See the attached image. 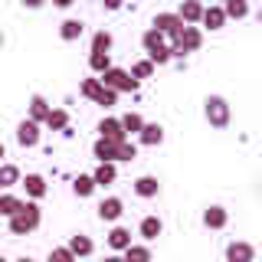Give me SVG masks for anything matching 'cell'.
Segmentation results:
<instances>
[{
    "label": "cell",
    "instance_id": "cell-32",
    "mask_svg": "<svg viewBox=\"0 0 262 262\" xmlns=\"http://www.w3.org/2000/svg\"><path fill=\"white\" fill-rule=\"evenodd\" d=\"M20 207H23V200H20V196H13V193H0V216H7V220H10V216H13V213L20 210Z\"/></svg>",
    "mask_w": 262,
    "mask_h": 262
},
{
    "label": "cell",
    "instance_id": "cell-39",
    "mask_svg": "<svg viewBox=\"0 0 262 262\" xmlns=\"http://www.w3.org/2000/svg\"><path fill=\"white\" fill-rule=\"evenodd\" d=\"M102 262H125V259H121V256H105Z\"/></svg>",
    "mask_w": 262,
    "mask_h": 262
},
{
    "label": "cell",
    "instance_id": "cell-38",
    "mask_svg": "<svg viewBox=\"0 0 262 262\" xmlns=\"http://www.w3.org/2000/svg\"><path fill=\"white\" fill-rule=\"evenodd\" d=\"M0 164H7V144L0 141Z\"/></svg>",
    "mask_w": 262,
    "mask_h": 262
},
{
    "label": "cell",
    "instance_id": "cell-11",
    "mask_svg": "<svg viewBox=\"0 0 262 262\" xmlns=\"http://www.w3.org/2000/svg\"><path fill=\"white\" fill-rule=\"evenodd\" d=\"M98 138H105V141H112V144L128 141V135L121 131L118 118H102V121H98Z\"/></svg>",
    "mask_w": 262,
    "mask_h": 262
},
{
    "label": "cell",
    "instance_id": "cell-16",
    "mask_svg": "<svg viewBox=\"0 0 262 262\" xmlns=\"http://www.w3.org/2000/svg\"><path fill=\"white\" fill-rule=\"evenodd\" d=\"M135 193L138 196H144V200H151V196H158L161 193V180L154 177V174H141L135 180Z\"/></svg>",
    "mask_w": 262,
    "mask_h": 262
},
{
    "label": "cell",
    "instance_id": "cell-3",
    "mask_svg": "<svg viewBox=\"0 0 262 262\" xmlns=\"http://www.w3.org/2000/svg\"><path fill=\"white\" fill-rule=\"evenodd\" d=\"M200 46H203V33H200V27H184V30L177 33V39L170 43V56L184 59L187 53H196Z\"/></svg>",
    "mask_w": 262,
    "mask_h": 262
},
{
    "label": "cell",
    "instance_id": "cell-6",
    "mask_svg": "<svg viewBox=\"0 0 262 262\" xmlns=\"http://www.w3.org/2000/svg\"><path fill=\"white\" fill-rule=\"evenodd\" d=\"M39 141H43V125L23 118L20 125H16V144H20V147H36Z\"/></svg>",
    "mask_w": 262,
    "mask_h": 262
},
{
    "label": "cell",
    "instance_id": "cell-36",
    "mask_svg": "<svg viewBox=\"0 0 262 262\" xmlns=\"http://www.w3.org/2000/svg\"><path fill=\"white\" fill-rule=\"evenodd\" d=\"M115 102H118V92H112V89H105V85H102V92L95 95V105H102V108H112Z\"/></svg>",
    "mask_w": 262,
    "mask_h": 262
},
{
    "label": "cell",
    "instance_id": "cell-24",
    "mask_svg": "<svg viewBox=\"0 0 262 262\" xmlns=\"http://www.w3.org/2000/svg\"><path fill=\"white\" fill-rule=\"evenodd\" d=\"M138 233H141L147 243H151V239H158V236L164 233V223H161V216H144V220H141V226H138Z\"/></svg>",
    "mask_w": 262,
    "mask_h": 262
},
{
    "label": "cell",
    "instance_id": "cell-41",
    "mask_svg": "<svg viewBox=\"0 0 262 262\" xmlns=\"http://www.w3.org/2000/svg\"><path fill=\"white\" fill-rule=\"evenodd\" d=\"M0 46H4V33H0Z\"/></svg>",
    "mask_w": 262,
    "mask_h": 262
},
{
    "label": "cell",
    "instance_id": "cell-28",
    "mask_svg": "<svg viewBox=\"0 0 262 262\" xmlns=\"http://www.w3.org/2000/svg\"><path fill=\"white\" fill-rule=\"evenodd\" d=\"M72 193L82 196V200H85V196H92V193H95V180H92V174H79L76 180H72Z\"/></svg>",
    "mask_w": 262,
    "mask_h": 262
},
{
    "label": "cell",
    "instance_id": "cell-19",
    "mask_svg": "<svg viewBox=\"0 0 262 262\" xmlns=\"http://www.w3.org/2000/svg\"><path fill=\"white\" fill-rule=\"evenodd\" d=\"M20 167L16 164H0V193H10V187L20 184Z\"/></svg>",
    "mask_w": 262,
    "mask_h": 262
},
{
    "label": "cell",
    "instance_id": "cell-20",
    "mask_svg": "<svg viewBox=\"0 0 262 262\" xmlns=\"http://www.w3.org/2000/svg\"><path fill=\"white\" fill-rule=\"evenodd\" d=\"M92 180H95V187H108V184L118 180V167H115V164H98L92 170Z\"/></svg>",
    "mask_w": 262,
    "mask_h": 262
},
{
    "label": "cell",
    "instance_id": "cell-14",
    "mask_svg": "<svg viewBox=\"0 0 262 262\" xmlns=\"http://www.w3.org/2000/svg\"><path fill=\"white\" fill-rule=\"evenodd\" d=\"M226 223H229V213H226V207L213 203V207L203 210V226H207V229H223Z\"/></svg>",
    "mask_w": 262,
    "mask_h": 262
},
{
    "label": "cell",
    "instance_id": "cell-37",
    "mask_svg": "<svg viewBox=\"0 0 262 262\" xmlns=\"http://www.w3.org/2000/svg\"><path fill=\"white\" fill-rule=\"evenodd\" d=\"M79 92L85 95V98H92V102H95V95L102 92V82H98V79H85V82H82V89H79Z\"/></svg>",
    "mask_w": 262,
    "mask_h": 262
},
{
    "label": "cell",
    "instance_id": "cell-18",
    "mask_svg": "<svg viewBox=\"0 0 262 262\" xmlns=\"http://www.w3.org/2000/svg\"><path fill=\"white\" fill-rule=\"evenodd\" d=\"M82 33H85V23L76 20V16H69V20L59 23V39H66V43H76V39H82Z\"/></svg>",
    "mask_w": 262,
    "mask_h": 262
},
{
    "label": "cell",
    "instance_id": "cell-23",
    "mask_svg": "<svg viewBox=\"0 0 262 262\" xmlns=\"http://www.w3.org/2000/svg\"><path fill=\"white\" fill-rule=\"evenodd\" d=\"M46 115H49V102H46V98L36 92V95L30 98V121H36V125H43V121H46Z\"/></svg>",
    "mask_w": 262,
    "mask_h": 262
},
{
    "label": "cell",
    "instance_id": "cell-17",
    "mask_svg": "<svg viewBox=\"0 0 262 262\" xmlns=\"http://www.w3.org/2000/svg\"><path fill=\"white\" fill-rule=\"evenodd\" d=\"M177 16H180V23H184V27H196V23H200V16H203V4L187 0V4H180Z\"/></svg>",
    "mask_w": 262,
    "mask_h": 262
},
{
    "label": "cell",
    "instance_id": "cell-21",
    "mask_svg": "<svg viewBox=\"0 0 262 262\" xmlns=\"http://www.w3.org/2000/svg\"><path fill=\"white\" fill-rule=\"evenodd\" d=\"M125 262H151V246L147 243H131L125 252H121Z\"/></svg>",
    "mask_w": 262,
    "mask_h": 262
},
{
    "label": "cell",
    "instance_id": "cell-25",
    "mask_svg": "<svg viewBox=\"0 0 262 262\" xmlns=\"http://www.w3.org/2000/svg\"><path fill=\"white\" fill-rule=\"evenodd\" d=\"M43 125H46L49 131H66V128H69V112H66V108H49V115H46Z\"/></svg>",
    "mask_w": 262,
    "mask_h": 262
},
{
    "label": "cell",
    "instance_id": "cell-26",
    "mask_svg": "<svg viewBox=\"0 0 262 262\" xmlns=\"http://www.w3.org/2000/svg\"><path fill=\"white\" fill-rule=\"evenodd\" d=\"M223 16L226 20H243V16H249V4H246V0H226Z\"/></svg>",
    "mask_w": 262,
    "mask_h": 262
},
{
    "label": "cell",
    "instance_id": "cell-27",
    "mask_svg": "<svg viewBox=\"0 0 262 262\" xmlns=\"http://www.w3.org/2000/svg\"><path fill=\"white\" fill-rule=\"evenodd\" d=\"M118 125H121V131L131 138V135H138V131L144 128V118H141L138 112H128V115H121V118H118Z\"/></svg>",
    "mask_w": 262,
    "mask_h": 262
},
{
    "label": "cell",
    "instance_id": "cell-4",
    "mask_svg": "<svg viewBox=\"0 0 262 262\" xmlns=\"http://www.w3.org/2000/svg\"><path fill=\"white\" fill-rule=\"evenodd\" d=\"M98 82H102L105 89H112V92H138V89H141V82H135L128 76V69H118V66H112L105 76H98Z\"/></svg>",
    "mask_w": 262,
    "mask_h": 262
},
{
    "label": "cell",
    "instance_id": "cell-35",
    "mask_svg": "<svg viewBox=\"0 0 262 262\" xmlns=\"http://www.w3.org/2000/svg\"><path fill=\"white\" fill-rule=\"evenodd\" d=\"M46 262H76V259H72V252L66 249V246H53L49 256H46Z\"/></svg>",
    "mask_w": 262,
    "mask_h": 262
},
{
    "label": "cell",
    "instance_id": "cell-2",
    "mask_svg": "<svg viewBox=\"0 0 262 262\" xmlns=\"http://www.w3.org/2000/svg\"><path fill=\"white\" fill-rule=\"evenodd\" d=\"M203 118L210 121V128H229V121H233V108H229V102L223 95H207L203 98Z\"/></svg>",
    "mask_w": 262,
    "mask_h": 262
},
{
    "label": "cell",
    "instance_id": "cell-34",
    "mask_svg": "<svg viewBox=\"0 0 262 262\" xmlns=\"http://www.w3.org/2000/svg\"><path fill=\"white\" fill-rule=\"evenodd\" d=\"M135 158H138V144L131 141V138H128V141H121L118 144V161H135Z\"/></svg>",
    "mask_w": 262,
    "mask_h": 262
},
{
    "label": "cell",
    "instance_id": "cell-1",
    "mask_svg": "<svg viewBox=\"0 0 262 262\" xmlns=\"http://www.w3.org/2000/svg\"><path fill=\"white\" fill-rule=\"evenodd\" d=\"M39 223H43V210H39V203L23 200V207L10 216V233L13 236H30L33 229H39Z\"/></svg>",
    "mask_w": 262,
    "mask_h": 262
},
{
    "label": "cell",
    "instance_id": "cell-12",
    "mask_svg": "<svg viewBox=\"0 0 262 262\" xmlns=\"http://www.w3.org/2000/svg\"><path fill=\"white\" fill-rule=\"evenodd\" d=\"M92 154H95V161H98V164H118V144L105 141V138H95Z\"/></svg>",
    "mask_w": 262,
    "mask_h": 262
},
{
    "label": "cell",
    "instance_id": "cell-29",
    "mask_svg": "<svg viewBox=\"0 0 262 262\" xmlns=\"http://www.w3.org/2000/svg\"><path fill=\"white\" fill-rule=\"evenodd\" d=\"M112 46H115V36L108 30H98L95 36H92V53H105V56H112Z\"/></svg>",
    "mask_w": 262,
    "mask_h": 262
},
{
    "label": "cell",
    "instance_id": "cell-13",
    "mask_svg": "<svg viewBox=\"0 0 262 262\" xmlns=\"http://www.w3.org/2000/svg\"><path fill=\"white\" fill-rule=\"evenodd\" d=\"M138 141H141L144 147H158L164 141V125H158V121H144V128L138 131Z\"/></svg>",
    "mask_w": 262,
    "mask_h": 262
},
{
    "label": "cell",
    "instance_id": "cell-7",
    "mask_svg": "<svg viewBox=\"0 0 262 262\" xmlns=\"http://www.w3.org/2000/svg\"><path fill=\"white\" fill-rule=\"evenodd\" d=\"M226 262H256V246L246 239H233L226 246Z\"/></svg>",
    "mask_w": 262,
    "mask_h": 262
},
{
    "label": "cell",
    "instance_id": "cell-40",
    "mask_svg": "<svg viewBox=\"0 0 262 262\" xmlns=\"http://www.w3.org/2000/svg\"><path fill=\"white\" fill-rule=\"evenodd\" d=\"M16 262H36V259H33V256H20V259H16Z\"/></svg>",
    "mask_w": 262,
    "mask_h": 262
},
{
    "label": "cell",
    "instance_id": "cell-10",
    "mask_svg": "<svg viewBox=\"0 0 262 262\" xmlns=\"http://www.w3.org/2000/svg\"><path fill=\"white\" fill-rule=\"evenodd\" d=\"M66 249L72 252V259H85V256H92V252H95V243H92V236H85V233H76V236H69Z\"/></svg>",
    "mask_w": 262,
    "mask_h": 262
},
{
    "label": "cell",
    "instance_id": "cell-30",
    "mask_svg": "<svg viewBox=\"0 0 262 262\" xmlns=\"http://www.w3.org/2000/svg\"><path fill=\"white\" fill-rule=\"evenodd\" d=\"M89 69L95 72V79L105 76V72L112 69V56H105V53H89Z\"/></svg>",
    "mask_w": 262,
    "mask_h": 262
},
{
    "label": "cell",
    "instance_id": "cell-8",
    "mask_svg": "<svg viewBox=\"0 0 262 262\" xmlns=\"http://www.w3.org/2000/svg\"><path fill=\"white\" fill-rule=\"evenodd\" d=\"M121 213H125L121 196H105V200L98 203V220H102V223H115V220H121Z\"/></svg>",
    "mask_w": 262,
    "mask_h": 262
},
{
    "label": "cell",
    "instance_id": "cell-31",
    "mask_svg": "<svg viewBox=\"0 0 262 262\" xmlns=\"http://www.w3.org/2000/svg\"><path fill=\"white\" fill-rule=\"evenodd\" d=\"M141 43H144L147 53H158L161 46H167V39H164V36H161V33L154 30V27H147V30H144V36H141Z\"/></svg>",
    "mask_w": 262,
    "mask_h": 262
},
{
    "label": "cell",
    "instance_id": "cell-22",
    "mask_svg": "<svg viewBox=\"0 0 262 262\" xmlns=\"http://www.w3.org/2000/svg\"><path fill=\"white\" fill-rule=\"evenodd\" d=\"M108 246L115 252H125L128 246H131V229L125 226H112V233H108Z\"/></svg>",
    "mask_w": 262,
    "mask_h": 262
},
{
    "label": "cell",
    "instance_id": "cell-42",
    "mask_svg": "<svg viewBox=\"0 0 262 262\" xmlns=\"http://www.w3.org/2000/svg\"><path fill=\"white\" fill-rule=\"evenodd\" d=\"M0 262H7V259H4V256H0Z\"/></svg>",
    "mask_w": 262,
    "mask_h": 262
},
{
    "label": "cell",
    "instance_id": "cell-9",
    "mask_svg": "<svg viewBox=\"0 0 262 262\" xmlns=\"http://www.w3.org/2000/svg\"><path fill=\"white\" fill-rule=\"evenodd\" d=\"M20 184H23V190H27V196H30L33 203L43 200V196L49 193V187H46V177H43V174H27V177H20Z\"/></svg>",
    "mask_w": 262,
    "mask_h": 262
},
{
    "label": "cell",
    "instance_id": "cell-5",
    "mask_svg": "<svg viewBox=\"0 0 262 262\" xmlns=\"http://www.w3.org/2000/svg\"><path fill=\"white\" fill-rule=\"evenodd\" d=\"M151 27L158 30L164 39H170V43H174V39H177V33L184 30V23H180V16H177V13H167V10H161V13H154Z\"/></svg>",
    "mask_w": 262,
    "mask_h": 262
},
{
    "label": "cell",
    "instance_id": "cell-33",
    "mask_svg": "<svg viewBox=\"0 0 262 262\" xmlns=\"http://www.w3.org/2000/svg\"><path fill=\"white\" fill-rule=\"evenodd\" d=\"M128 76L135 79V82H141V79H151V76H154V66L147 62V59H138L135 66H131V72H128Z\"/></svg>",
    "mask_w": 262,
    "mask_h": 262
},
{
    "label": "cell",
    "instance_id": "cell-15",
    "mask_svg": "<svg viewBox=\"0 0 262 262\" xmlns=\"http://www.w3.org/2000/svg\"><path fill=\"white\" fill-rule=\"evenodd\" d=\"M200 23H203V27H207L210 33L223 30V27H226V16H223V7H216V4L203 7V16H200Z\"/></svg>",
    "mask_w": 262,
    "mask_h": 262
}]
</instances>
